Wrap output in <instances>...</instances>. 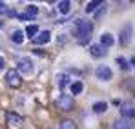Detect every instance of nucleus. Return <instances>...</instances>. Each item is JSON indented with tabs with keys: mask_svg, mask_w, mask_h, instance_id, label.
<instances>
[{
	"mask_svg": "<svg viewBox=\"0 0 135 129\" xmlns=\"http://www.w3.org/2000/svg\"><path fill=\"white\" fill-rule=\"evenodd\" d=\"M91 33H93V24H91L90 20H77L75 22V31H73V35L77 37V40L80 44L88 42Z\"/></svg>",
	"mask_w": 135,
	"mask_h": 129,
	"instance_id": "1",
	"label": "nucleus"
},
{
	"mask_svg": "<svg viewBox=\"0 0 135 129\" xmlns=\"http://www.w3.org/2000/svg\"><path fill=\"white\" fill-rule=\"evenodd\" d=\"M6 82H7V86H9V87H15V89H18V87L22 86L20 73H18L17 69H9V71L6 73Z\"/></svg>",
	"mask_w": 135,
	"mask_h": 129,
	"instance_id": "2",
	"label": "nucleus"
},
{
	"mask_svg": "<svg viewBox=\"0 0 135 129\" xmlns=\"http://www.w3.org/2000/svg\"><path fill=\"white\" fill-rule=\"evenodd\" d=\"M57 107L60 109V111H71V109L75 107L73 96H69V95H60L59 100H57Z\"/></svg>",
	"mask_w": 135,
	"mask_h": 129,
	"instance_id": "3",
	"label": "nucleus"
},
{
	"mask_svg": "<svg viewBox=\"0 0 135 129\" xmlns=\"http://www.w3.org/2000/svg\"><path fill=\"white\" fill-rule=\"evenodd\" d=\"M95 75H97V78H100V80H112V76H113L112 69H110L108 65H99L97 71H95Z\"/></svg>",
	"mask_w": 135,
	"mask_h": 129,
	"instance_id": "4",
	"label": "nucleus"
},
{
	"mask_svg": "<svg viewBox=\"0 0 135 129\" xmlns=\"http://www.w3.org/2000/svg\"><path fill=\"white\" fill-rule=\"evenodd\" d=\"M51 40V33L49 31H42V33H38L35 38H33V42L37 44V45H44V44H47Z\"/></svg>",
	"mask_w": 135,
	"mask_h": 129,
	"instance_id": "5",
	"label": "nucleus"
},
{
	"mask_svg": "<svg viewBox=\"0 0 135 129\" xmlns=\"http://www.w3.org/2000/svg\"><path fill=\"white\" fill-rule=\"evenodd\" d=\"M113 129H135V124L132 120H126V118H120L113 124Z\"/></svg>",
	"mask_w": 135,
	"mask_h": 129,
	"instance_id": "6",
	"label": "nucleus"
},
{
	"mask_svg": "<svg viewBox=\"0 0 135 129\" xmlns=\"http://www.w3.org/2000/svg\"><path fill=\"white\" fill-rule=\"evenodd\" d=\"M90 53H91V56L99 58V56H102V55L106 53V49H104L100 44H91V45H90Z\"/></svg>",
	"mask_w": 135,
	"mask_h": 129,
	"instance_id": "7",
	"label": "nucleus"
},
{
	"mask_svg": "<svg viewBox=\"0 0 135 129\" xmlns=\"http://www.w3.org/2000/svg\"><path fill=\"white\" fill-rule=\"evenodd\" d=\"M120 115H122V118L132 120V118H135V107H132V106H124V107H120Z\"/></svg>",
	"mask_w": 135,
	"mask_h": 129,
	"instance_id": "8",
	"label": "nucleus"
},
{
	"mask_svg": "<svg viewBox=\"0 0 135 129\" xmlns=\"http://www.w3.org/2000/svg\"><path fill=\"white\" fill-rule=\"evenodd\" d=\"M17 71H18V73H26V75H27V73H31V71H33V65H31V62H29V60H20V62H18V69H17Z\"/></svg>",
	"mask_w": 135,
	"mask_h": 129,
	"instance_id": "9",
	"label": "nucleus"
},
{
	"mask_svg": "<svg viewBox=\"0 0 135 129\" xmlns=\"http://www.w3.org/2000/svg\"><path fill=\"white\" fill-rule=\"evenodd\" d=\"M113 44H115V38H113L110 33H104V35L100 37V45H102V47H112Z\"/></svg>",
	"mask_w": 135,
	"mask_h": 129,
	"instance_id": "10",
	"label": "nucleus"
},
{
	"mask_svg": "<svg viewBox=\"0 0 135 129\" xmlns=\"http://www.w3.org/2000/svg\"><path fill=\"white\" fill-rule=\"evenodd\" d=\"M7 122L11 126H20L22 124V116L17 115V113H7Z\"/></svg>",
	"mask_w": 135,
	"mask_h": 129,
	"instance_id": "11",
	"label": "nucleus"
},
{
	"mask_svg": "<svg viewBox=\"0 0 135 129\" xmlns=\"http://www.w3.org/2000/svg\"><path fill=\"white\" fill-rule=\"evenodd\" d=\"M37 35H38V25L29 24V25L26 27V37H27V38H35Z\"/></svg>",
	"mask_w": 135,
	"mask_h": 129,
	"instance_id": "12",
	"label": "nucleus"
},
{
	"mask_svg": "<svg viewBox=\"0 0 135 129\" xmlns=\"http://www.w3.org/2000/svg\"><path fill=\"white\" fill-rule=\"evenodd\" d=\"M104 4L100 2V0H91V2H88V6H86V13H93L97 7H102Z\"/></svg>",
	"mask_w": 135,
	"mask_h": 129,
	"instance_id": "13",
	"label": "nucleus"
},
{
	"mask_svg": "<svg viewBox=\"0 0 135 129\" xmlns=\"http://www.w3.org/2000/svg\"><path fill=\"white\" fill-rule=\"evenodd\" d=\"M130 31H132V25H126L124 31H122V35H120V44L122 45H126V44L130 42Z\"/></svg>",
	"mask_w": 135,
	"mask_h": 129,
	"instance_id": "14",
	"label": "nucleus"
},
{
	"mask_svg": "<svg viewBox=\"0 0 135 129\" xmlns=\"http://www.w3.org/2000/svg\"><path fill=\"white\" fill-rule=\"evenodd\" d=\"M69 9H71V2H69V0H62V2H59V11H60L62 15L69 13Z\"/></svg>",
	"mask_w": 135,
	"mask_h": 129,
	"instance_id": "15",
	"label": "nucleus"
},
{
	"mask_svg": "<svg viewBox=\"0 0 135 129\" xmlns=\"http://www.w3.org/2000/svg\"><path fill=\"white\" fill-rule=\"evenodd\" d=\"M60 129H77V124H75L73 120L66 118V120H62V122H60Z\"/></svg>",
	"mask_w": 135,
	"mask_h": 129,
	"instance_id": "16",
	"label": "nucleus"
},
{
	"mask_svg": "<svg viewBox=\"0 0 135 129\" xmlns=\"http://www.w3.org/2000/svg\"><path fill=\"white\" fill-rule=\"evenodd\" d=\"M82 89H84L82 82H73V84H71V93H73V95H80Z\"/></svg>",
	"mask_w": 135,
	"mask_h": 129,
	"instance_id": "17",
	"label": "nucleus"
},
{
	"mask_svg": "<svg viewBox=\"0 0 135 129\" xmlns=\"http://www.w3.org/2000/svg\"><path fill=\"white\" fill-rule=\"evenodd\" d=\"M108 109V104L106 102H97V104H93V111L95 113H104Z\"/></svg>",
	"mask_w": 135,
	"mask_h": 129,
	"instance_id": "18",
	"label": "nucleus"
},
{
	"mask_svg": "<svg viewBox=\"0 0 135 129\" xmlns=\"http://www.w3.org/2000/svg\"><path fill=\"white\" fill-rule=\"evenodd\" d=\"M11 40H13L15 44H22L24 42V33L22 31H15V33L11 35Z\"/></svg>",
	"mask_w": 135,
	"mask_h": 129,
	"instance_id": "19",
	"label": "nucleus"
},
{
	"mask_svg": "<svg viewBox=\"0 0 135 129\" xmlns=\"http://www.w3.org/2000/svg\"><path fill=\"white\" fill-rule=\"evenodd\" d=\"M37 13H38V9H37V6H27V13H26V15H27L29 18H31V17H35Z\"/></svg>",
	"mask_w": 135,
	"mask_h": 129,
	"instance_id": "20",
	"label": "nucleus"
},
{
	"mask_svg": "<svg viewBox=\"0 0 135 129\" xmlns=\"http://www.w3.org/2000/svg\"><path fill=\"white\" fill-rule=\"evenodd\" d=\"M117 64H119V67H120V69H124V71L130 67V65H128V62H126L122 56H119V58H117Z\"/></svg>",
	"mask_w": 135,
	"mask_h": 129,
	"instance_id": "21",
	"label": "nucleus"
},
{
	"mask_svg": "<svg viewBox=\"0 0 135 129\" xmlns=\"http://www.w3.org/2000/svg\"><path fill=\"white\" fill-rule=\"evenodd\" d=\"M57 82H59V86H60V87H64L68 84V76H66V75H60V76L57 78Z\"/></svg>",
	"mask_w": 135,
	"mask_h": 129,
	"instance_id": "22",
	"label": "nucleus"
},
{
	"mask_svg": "<svg viewBox=\"0 0 135 129\" xmlns=\"http://www.w3.org/2000/svg\"><path fill=\"white\" fill-rule=\"evenodd\" d=\"M7 11H9L7 6H6L4 2H0V15H7Z\"/></svg>",
	"mask_w": 135,
	"mask_h": 129,
	"instance_id": "23",
	"label": "nucleus"
},
{
	"mask_svg": "<svg viewBox=\"0 0 135 129\" xmlns=\"http://www.w3.org/2000/svg\"><path fill=\"white\" fill-rule=\"evenodd\" d=\"M17 18H20V20H29V17H27L26 13H20V15H17Z\"/></svg>",
	"mask_w": 135,
	"mask_h": 129,
	"instance_id": "24",
	"label": "nucleus"
},
{
	"mask_svg": "<svg viewBox=\"0 0 135 129\" xmlns=\"http://www.w3.org/2000/svg\"><path fill=\"white\" fill-rule=\"evenodd\" d=\"M4 67H6V60H4V58H2V56H0V71H2V69H4Z\"/></svg>",
	"mask_w": 135,
	"mask_h": 129,
	"instance_id": "25",
	"label": "nucleus"
},
{
	"mask_svg": "<svg viewBox=\"0 0 135 129\" xmlns=\"http://www.w3.org/2000/svg\"><path fill=\"white\" fill-rule=\"evenodd\" d=\"M132 64H133V67H135V56H133V58H132Z\"/></svg>",
	"mask_w": 135,
	"mask_h": 129,
	"instance_id": "26",
	"label": "nucleus"
},
{
	"mask_svg": "<svg viewBox=\"0 0 135 129\" xmlns=\"http://www.w3.org/2000/svg\"><path fill=\"white\" fill-rule=\"evenodd\" d=\"M0 25H2V20H0Z\"/></svg>",
	"mask_w": 135,
	"mask_h": 129,
	"instance_id": "27",
	"label": "nucleus"
}]
</instances>
